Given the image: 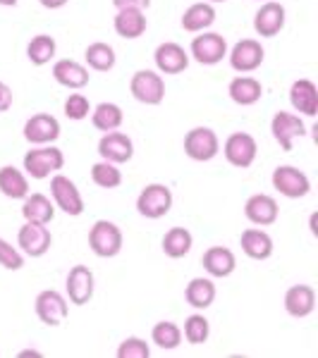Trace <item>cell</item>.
<instances>
[{"mask_svg":"<svg viewBox=\"0 0 318 358\" xmlns=\"http://www.w3.org/2000/svg\"><path fill=\"white\" fill-rule=\"evenodd\" d=\"M316 308V292L309 285H294L285 294V310L292 317H306Z\"/></svg>","mask_w":318,"mask_h":358,"instance_id":"21","label":"cell"},{"mask_svg":"<svg viewBox=\"0 0 318 358\" xmlns=\"http://www.w3.org/2000/svg\"><path fill=\"white\" fill-rule=\"evenodd\" d=\"M151 339H153V344L158 346V349L172 351V349H177V346L182 344V330L175 325V322L160 320V322H155V325H153Z\"/></svg>","mask_w":318,"mask_h":358,"instance_id":"35","label":"cell"},{"mask_svg":"<svg viewBox=\"0 0 318 358\" xmlns=\"http://www.w3.org/2000/svg\"><path fill=\"white\" fill-rule=\"evenodd\" d=\"M89 248L98 258H115L123 251V232L115 222L98 220L89 229Z\"/></svg>","mask_w":318,"mask_h":358,"instance_id":"3","label":"cell"},{"mask_svg":"<svg viewBox=\"0 0 318 358\" xmlns=\"http://www.w3.org/2000/svg\"><path fill=\"white\" fill-rule=\"evenodd\" d=\"M273 187L287 199H304L311 192V182L299 167L294 165H280L273 172Z\"/></svg>","mask_w":318,"mask_h":358,"instance_id":"8","label":"cell"},{"mask_svg":"<svg viewBox=\"0 0 318 358\" xmlns=\"http://www.w3.org/2000/svg\"><path fill=\"white\" fill-rule=\"evenodd\" d=\"M153 60H155L158 72H163V74H180L189 67L187 50H184L180 43H172V41L160 43L153 53Z\"/></svg>","mask_w":318,"mask_h":358,"instance_id":"18","label":"cell"},{"mask_svg":"<svg viewBox=\"0 0 318 358\" xmlns=\"http://www.w3.org/2000/svg\"><path fill=\"white\" fill-rule=\"evenodd\" d=\"M113 5L118 10H125V8H137V10H146L151 5V0H113Z\"/></svg>","mask_w":318,"mask_h":358,"instance_id":"42","label":"cell"},{"mask_svg":"<svg viewBox=\"0 0 318 358\" xmlns=\"http://www.w3.org/2000/svg\"><path fill=\"white\" fill-rule=\"evenodd\" d=\"M244 215L247 220L258 224V227H268L277 220V203L273 196L268 194H254L247 199L244 203Z\"/></svg>","mask_w":318,"mask_h":358,"instance_id":"19","label":"cell"},{"mask_svg":"<svg viewBox=\"0 0 318 358\" xmlns=\"http://www.w3.org/2000/svg\"><path fill=\"white\" fill-rule=\"evenodd\" d=\"M270 131H273L275 141L280 143L282 151L290 153L294 138L306 134V124H304L302 117H297V115L280 110V113H275L273 122H270Z\"/></svg>","mask_w":318,"mask_h":358,"instance_id":"14","label":"cell"},{"mask_svg":"<svg viewBox=\"0 0 318 358\" xmlns=\"http://www.w3.org/2000/svg\"><path fill=\"white\" fill-rule=\"evenodd\" d=\"M91 179H94L96 187L101 189H118L123 184V172L118 170V165L108 163V160H101L91 167Z\"/></svg>","mask_w":318,"mask_h":358,"instance_id":"36","label":"cell"},{"mask_svg":"<svg viewBox=\"0 0 318 358\" xmlns=\"http://www.w3.org/2000/svg\"><path fill=\"white\" fill-rule=\"evenodd\" d=\"M290 103L299 115L314 117L318 113V89L311 79H297L290 86Z\"/></svg>","mask_w":318,"mask_h":358,"instance_id":"20","label":"cell"},{"mask_svg":"<svg viewBox=\"0 0 318 358\" xmlns=\"http://www.w3.org/2000/svg\"><path fill=\"white\" fill-rule=\"evenodd\" d=\"M123 120H125L123 108L115 106V103H98L94 108V113H91V124H94L98 131H103V134L120 129Z\"/></svg>","mask_w":318,"mask_h":358,"instance_id":"31","label":"cell"},{"mask_svg":"<svg viewBox=\"0 0 318 358\" xmlns=\"http://www.w3.org/2000/svg\"><path fill=\"white\" fill-rule=\"evenodd\" d=\"M17 244L29 258H41L48 253L53 236H50L48 224H36V222H25L17 232Z\"/></svg>","mask_w":318,"mask_h":358,"instance_id":"7","label":"cell"},{"mask_svg":"<svg viewBox=\"0 0 318 358\" xmlns=\"http://www.w3.org/2000/svg\"><path fill=\"white\" fill-rule=\"evenodd\" d=\"M201 263H204V270L211 277H230L235 273V268H237L235 253L230 251V248H225V246H211L204 253Z\"/></svg>","mask_w":318,"mask_h":358,"instance_id":"22","label":"cell"},{"mask_svg":"<svg viewBox=\"0 0 318 358\" xmlns=\"http://www.w3.org/2000/svg\"><path fill=\"white\" fill-rule=\"evenodd\" d=\"M89 113H91L89 98L82 96V94L67 96V101H65V115H67V120H74V122H79V120L89 117Z\"/></svg>","mask_w":318,"mask_h":358,"instance_id":"39","label":"cell"},{"mask_svg":"<svg viewBox=\"0 0 318 358\" xmlns=\"http://www.w3.org/2000/svg\"><path fill=\"white\" fill-rule=\"evenodd\" d=\"M113 27L118 36L139 38L146 31V15H144V10H137V8L118 10V15H115V20H113Z\"/></svg>","mask_w":318,"mask_h":358,"instance_id":"23","label":"cell"},{"mask_svg":"<svg viewBox=\"0 0 318 358\" xmlns=\"http://www.w3.org/2000/svg\"><path fill=\"white\" fill-rule=\"evenodd\" d=\"M53 77L65 89H82L89 84V69L77 60H57L53 65Z\"/></svg>","mask_w":318,"mask_h":358,"instance_id":"25","label":"cell"},{"mask_svg":"<svg viewBox=\"0 0 318 358\" xmlns=\"http://www.w3.org/2000/svg\"><path fill=\"white\" fill-rule=\"evenodd\" d=\"M228 96L237 106H254V103L261 101L263 86L254 77H235L228 86Z\"/></svg>","mask_w":318,"mask_h":358,"instance_id":"26","label":"cell"},{"mask_svg":"<svg viewBox=\"0 0 318 358\" xmlns=\"http://www.w3.org/2000/svg\"><path fill=\"white\" fill-rule=\"evenodd\" d=\"M211 3H225V0H211Z\"/></svg>","mask_w":318,"mask_h":358,"instance_id":"47","label":"cell"},{"mask_svg":"<svg viewBox=\"0 0 318 358\" xmlns=\"http://www.w3.org/2000/svg\"><path fill=\"white\" fill-rule=\"evenodd\" d=\"M216 22V8L211 3H194L192 8L184 10L182 29L189 34H201Z\"/></svg>","mask_w":318,"mask_h":358,"instance_id":"28","label":"cell"},{"mask_svg":"<svg viewBox=\"0 0 318 358\" xmlns=\"http://www.w3.org/2000/svg\"><path fill=\"white\" fill-rule=\"evenodd\" d=\"M151 349L141 337H127L123 344L118 346V358H148Z\"/></svg>","mask_w":318,"mask_h":358,"instance_id":"38","label":"cell"},{"mask_svg":"<svg viewBox=\"0 0 318 358\" xmlns=\"http://www.w3.org/2000/svg\"><path fill=\"white\" fill-rule=\"evenodd\" d=\"M208 334H211V325H208V320H206L204 315L194 313V315H189L187 320H184L182 337L187 339V342L192 344V346L204 344L206 339H208Z\"/></svg>","mask_w":318,"mask_h":358,"instance_id":"37","label":"cell"},{"mask_svg":"<svg viewBox=\"0 0 318 358\" xmlns=\"http://www.w3.org/2000/svg\"><path fill=\"white\" fill-rule=\"evenodd\" d=\"M242 251L251 258V261H265L273 256V239L263 229H244L240 236Z\"/></svg>","mask_w":318,"mask_h":358,"instance_id":"24","label":"cell"},{"mask_svg":"<svg viewBox=\"0 0 318 358\" xmlns=\"http://www.w3.org/2000/svg\"><path fill=\"white\" fill-rule=\"evenodd\" d=\"M309 227H311V234L318 236V229H316V213L311 215V220H309Z\"/></svg>","mask_w":318,"mask_h":358,"instance_id":"45","label":"cell"},{"mask_svg":"<svg viewBox=\"0 0 318 358\" xmlns=\"http://www.w3.org/2000/svg\"><path fill=\"white\" fill-rule=\"evenodd\" d=\"M0 265H3L5 270H22L25 268V256H22L17 248H13L10 241H5L3 236H0Z\"/></svg>","mask_w":318,"mask_h":358,"instance_id":"40","label":"cell"},{"mask_svg":"<svg viewBox=\"0 0 318 358\" xmlns=\"http://www.w3.org/2000/svg\"><path fill=\"white\" fill-rule=\"evenodd\" d=\"M218 151H221V141L211 127H194L184 134V153L196 163H208L216 158Z\"/></svg>","mask_w":318,"mask_h":358,"instance_id":"4","label":"cell"},{"mask_svg":"<svg viewBox=\"0 0 318 358\" xmlns=\"http://www.w3.org/2000/svg\"><path fill=\"white\" fill-rule=\"evenodd\" d=\"M34 308H36L39 320H41L43 325H48V327L62 325V322H65V317H67V313H69L67 299L62 296L60 292H55V289H46V292L39 294Z\"/></svg>","mask_w":318,"mask_h":358,"instance_id":"11","label":"cell"},{"mask_svg":"<svg viewBox=\"0 0 318 358\" xmlns=\"http://www.w3.org/2000/svg\"><path fill=\"white\" fill-rule=\"evenodd\" d=\"M13 89L5 82H0V113H8L13 108Z\"/></svg>","mask_w":318,"mask_h":358,"instance_id":"41","label":"cell"},{"mask_svg":"<svg viewBox=\"0 0 318 358\" xmlns=\"http://www.w3.org/2000/svg\"><path fill=\"white\" fill-rule=\"evenodd\" d=\"M263 45L254 38H242L240 43L233 45L230 50V65H233L235 72H254L263 65Z\"/></svg>","mask_w":318,"mask_h":358,"instance_id":"15","label":"cell"},{"mask_svg":"<svg viewBox=\"0 0 318 358\" xmlns=\"http://www.w3.org/2000/svg\"><path fill=\"white\" fill-rule=\"evenodd\" d=\"M0 192L8 199H22L29 196V179L22 170H17L15 165H3L0 167Z\"/></svg>","mask_w":318,"mask_h":358,"instance_id":"29","label":"cell"},{"mask_svg":"<svg viewBox=\"0 0 318 358\" xmlns=\"http://www.w3.org/2000/svg\"><path fill=\"white\" fill-rule=\"evenodd\" d=\"M130 91L144 106H160L165 98V82L153 69H139L130 82Z\"/></svg>","mask_w":318,"mask_h":358,"instance_id":"5","label":"cell"},{"mask_svg":"<svg viewBox=\"0 0 318 358\" xmlns=\"http://www.w3.org/2000/svg\"><path fill=\"white\" fill-rule=\"evenodd\" d=\"M184 301L196 310H206L208 306L216 301V285L208 277H194L187 287H184Z\"/></svg>","mask_w":318,"mask_h":358,"instance_id":"27","label":"cell"},{"mask_svg":"<svg viewBox=\"0 0 318 358\" xmlns=\"http://www.w3.org/2000/svg\"><path fill=\"white\" fill-rule=\"evenodd\" d=\"M98 155L113 165L130 163L132 155H134V143H132V138L123 134V131H118V129L108 131V134H103V138L98 141Z\"/></svg>","mask_w":318,"mask_h":358,"instance_id":"12","label":"cell"},{"mask_svg":"<svg viewBox=\"0 0 318 358\" xmlns=\"http://www.w3.org/2000/svg\"><path fill=\"white\" fill-rule=\"evenodd\" d=\"M50 196H53L55 206L69 217H77L84 213V199L79 194L77 184L65 175H53L50 179Z\"/></svg>","mask_w":318,"mask_h":358,"instance_id":"6","label":"cell"},{"mask_svg":"<svg viewBox=\"0 0 318 358\" xmlns=\"http://www.w3.org/2000/svg\"><path fill=\"white\" fill-rule=\"evenodd\" d=\"M60 136V122L48 113H39L25 122V138L34 146H46V143H53Z\"/></svg>","mask_w":318,"mask_h":358,"instance_id":"13","label":"cell"},{"mask_svg":"<svg viewBox=\"0 0 318 358\" xmlns=\"http://www.w3.org/2000/svg\"><path fill=\"white\" fill-rule=\"evenodd\" d=\"M189 50L199 65H218L228 55V41L216 31H201L192 41Z\"/></svg>","mask_w":318,"mask_h":358,"instance_id":"9","label":"cell"},{"mask_svg":"<svg viewBox=\"0 0 318 358\" xmlns=\"http://www.w3.org/2000/svg\"><path fill=\"white\" fill-rule=\"evenodd\" d=\"M254 29L261 38H273L285 29V8L280 3H263L254 15Z\"/></svg>","mask_w":318,"mask_h":358,"instance_id":"17","label":"cell"},{"mask_svg":"<svg viewBox=\"0 0 318 358\" xmlns=\"http://www.w3.org/2000/svg\"><path fill=\"white\" fill-rule=\"evenodd\" d=\"M55 50H57L55 38L48 36V34H39V36H34L27 45V57L32 65L43 67L55 57Z\"/></svg>","mask_w":318,"mask_h":358,"instance_id":"33","label":"cell"},{"mask_svg":"<svg viewBox=\"0 0 318 358\" xmlns=\"http://www.w3.org/2000/svg\"><path fill=\"white\" fill-rule=\"evenodd\" d=\"M62 165H65V155H62L60 148L50 146V143L32 148L25 155V172L32 179H46L55 175V172L62 170Z\"/></svg>","mask_w":318,"mask_h":358,"instance_id":"1","label":"cell"},{"mask_svg":"<svg viewBox=\"0 0 318 358\" xmlns=\"http://www.w3.org/2000/svg\"><path fill=\"white\" fill-rule=\"evenodd\" d=\"M29 356L41 358V351H36V349H27V351H22V354H20V358H29Z\"/></svg>","mask_w":318,"mask_h":358,"instance_id":"44","label":"cell"},{"mask_svg":"<svg viewBox=\"0 0 318 358\" xmlns=\"http://www.w3.org/2000/svg\"><path fill=\"white\" fill-rule=\"evenodd\" d=\"M0 5H5V8H15L17 0H0Z\"/></svg>","mask_w":318,"mask_h":358,"instance_id":"46","label":"cell"},{"mask_svg":"<svg viewBox=\"0 0 318 358\" xmlns=\"http://www.w3.org/2000/svg\"><path fill=\"white\" fill-rule=\"evenodd\" d=\"M225 160H228L233 167H249L254 160H256L258 146H256V138L247 131H235V134L228 136L223 146Z\"/></svg>","mask_w":318,"mask_h":358,"instance_id":"10","label":"cell"},{"mask_svg":"<svg viewBox=\"0 0 318 358\" xmlns=\"http://www.w3.org/2000/svg\"><path fill=\"white\" fill-rule=\"evenodd\" d=\"M192 244H194V236L189 229L172 227L163 236V253L167 258H184L192 251Z\"/></svg>","mask_w":318,"mask_h":358,"instance_id":"32","label":"cell"},{"mask_svg":"<svg viewBox=\"0 0 318 358\" xmlns=\"http://www.w3.org/2000/svg\"><path fill=\"white\" fill-rule=\"evenodd\" d=\"M86 65L91 69H96V72H111L115 67V50L113 45L103 43V41H96L91 43L89 48H86Z\"/></svg>","mask_w":318,"mask_h":358,"instance_id":"34","label":"cell"},{"mask_svg":"<svg viewBox=\"0 0 318 358\" xmlns=\"http://www.w3.org/2000/svg\"><path fill=\"white\" fill-rule=\"evenodd\" d=\"M22 215H25V222H36V224H48L55 217V208L50 203L48 196L43 194H32L25 199V206H22Z\"/></svg>","mask_w":318,"mask_h":358,"instance_id":"30","label":"cell"},{"mask_svg":"<svg viewBox=\"0 0 318 358\" xmlns=\"http://www.w3.org/2000/svg\"><path fill=\"white\" fill-rule=\"evenodd\" d=\"M39 3H41L46 10H60L62 5L67 3V0H39Z\"/></svg>","mask_w":318,"mask_h":358,"instance_id":"43","label":"cell"},{"mask_svg":"<svg viewBox=\"0 0 318 358\" xmlns=\"http://www.w3.org/2000/svg\"><path fill=\"white\" fill-rule=\"evenodd\" d=\"M94 273H91L86 265H74L67 275V296L74 306H84L91 301L94 296Z\"/></svg>","mask_w":318,"mask_h":358,"instance_id":"16","label":"cell"},{"mask_svg":"<svg viewBox=\"0 0 318 358\" xmlns=\"http://www.w3.org/2000/svg\"><path fill=\"white\" fill-rule=\"evenodd\" d=\"M170 208H172V192L165 184H158V182L146 184L137 199L139 215L148 217V220H160V217H165L167 213H170Z\"/></svg>","mask_w":318,"mask_h":358,"instance_id":"2","label":"cell"}]
</instances>
